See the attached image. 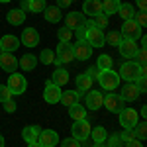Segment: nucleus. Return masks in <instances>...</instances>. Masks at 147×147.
Instances as JSON below:
<instances>
[{"mask_svg":"<svg viewBox=\"0 0 147 147\" xmlns=\"http://www.w3.org/2000/svg\"><path fill=\"white\" fill-rule=\"evenodd\" d=\"M61 94H63L61 86H57L55 82L47 80L45 82V90H43V98H45V102H49V104H57V102L61 100Z\"/></svg>","mask_w":147,"mask_h":147,"instance_id":"1a4fd4ad","label":"nucleus"},{"mask_svg":"<svg viewBox=\"0 0 147 147\" xmlns=\"http://www.w3.org/2000/svg\"><path fill=\"white\" fill-rule=\"evenodd\" d=\"M8 90L12 92V96H18V94H24L26 88H28V80L24 75H18V73H12L8 75Z\"/></svg>","mask_w":147,"mask_h":147,"instance_id":"7ed1b4c3","label":"nucleus"},{"mask_svg":"<svg viewBox=\"0 0 147 147\" xmlns=\"http://www.w3.org/2000/svg\"><path fill=\"white\" fill-rule=\"evenodd\" d=\"M90 137H92L94 143H104L106 137H108V131H106L102 125H98V127H92L90 129Z\"/></svg>","mask_w":147,"mask_h":147,"instance_id":"c756f323","label":"nucleus"},{"mask_svg":"<svg viewBox=\"0 0 147 147\" xmlns=\"http://www.w3.org/2000/svg\"><path fill=\"white\" fill-rule=\"evenodd\" d=\"M125 147H143V143L139 141V139H131V141H127Z\"/></svg>","mask_w":147,"mask_h":147,"instance_id":"09e8293b","label":"nucleus"},{"mask_svg":"<svg viewBox=\"0 0 147 147\" xmlns=\"http://www.w3.org/2000/svg\"><path fill=\"white\" fill-rule=\"evenodd\" d=\"M0 2H2V4H6V2H10V0H0Z\"/></svg>","mask_w":147,"mask_h":147,"instance_id":"13d9d810","label":"nucleus"},{"mask_svg":"<svg viewBox=\"0 0 147 147\" xmlns=\"http://www.w3.org/2000/svg\"><path fill=\"white\" fill-rule=\"evenodd\" d=\"M57 35H59V41H63V43H69V41L73 39V35H75V32H73V30H69L67 26H65V28H59V32H57Z\"/></svg>","mask_w":147,"mask_h":147,"instance_id":"473e14b6","label":"nucleus"},{"mask_svg":"<svg viewBox=\"0 0 147 147\" xmlns=\"http://www.w3.org/2000/svg\"><path fill=\"white\" fill-rule=\"evenodd\" d=\"M118 75H120V79L127 80V82H136L139 77H145L147 75V69L137 65L136 61H127V63H124L120 67V73Z\"/></svg>","mask_w":147,"mask_h":147,"instance_id":"f257e3e1","label":"nucleus"},{"mask_svg":"<svg viewBox=\"0 0 147 147\" xmlns=\"http://www.w3.org/2000/svg\"><path fill=\"white\" fill-rule=\"evenodd\" d=\"M6 20H8V24H12V26H22V24L26 22V12H22L20 8L10 10L6 14Z\"/></svg>","mask_w":147,"mask_h":147,"instance_id":"b1692460","label":"nucleus"},{"mask_svg":"<svg viewBox=\"0 0 147 147\" xmlns=\"http://www.w3.org/2000/svg\"><path fill=\"white\" fill-rule=\"evenodd\" d=\"M0 53H2V51H0Z\"/></svg>","mask_w":147,"mask_h":147,"instance_id":"bf43d9fd","label":"nucleus"},{"mask_svg":"<svg viewBox=\"0 0 147 147\" xmlns=\"http://www.w3.org/2000/svg\"><path fill=\"white\" fill-rule=\"evenodd\" d=\"M120 139H122V143H127V141L137 139V137H136V131H134V129H125L124 134H120Z\"/></svg>","mask_w":147,"mask_h":147,"instance_id":"ea45409f","label":"nucleus"},{"mask_svg":"<svg viewBox=\"0 0 147 147\" xmlns=\"http://www.w3.org/2000/svg\"><path fill=\"white\" fill-rule=\"evenodd\" d=\"M118 14H120V18L122 20H134V16H136V8H134V4H120V8H118Z\"/></svg>","mask_w":147,"mask_h":147,"instance_id":"c85d7f7f","label":"nucleus"},{"mask_svg":"<svg viewBox=\"0 0 147 147\" xmlns=\"http://www.w3.org/2000/svg\"><path fill=\"white\" fill-rule=\"evenodd\" d=\"M51 82H55L57 86H65V84L69 82V73L63 67H57L55 73L51 75Z\"/></svg>","mask_w":147,"mask_h":147,"instance_id":"a878e982","label":"nucleus"},{"mask_svg":"<svg viewBox=\"0 0 147 147\" xmlns=\"http://www.w3.org/2000/svg\"><path fill=\"white\" fill-rule=\"evenodd\" d=\"M28 8H30V0H22V4H20V10H22V12H28Z\"/></svg>","mask_w":147,"mask_h":147,"instance_id":"603ef678","label":"nucleus"},{"mask_svg":"<svg viewBox=\"0 0 147 147\" xmlns=\"http://www.w3.org/2000/svg\"><path fill=\"white\" fill-rule=\"evenodd\" d=\"M20 45H22V43H20V39H18L16 35L6 34V35L0 37V51H4V53H14Z\"/></svg>","mask_w":147,"mask_h":147,"instance_id":"4468645a","label":"nucleus"},{"mask_svg":"<svg viewBox=\"0 0 147 147\" xmlns=\"http://www.w3.org/2000/svg\"><path fill=\"white\" fill-rule=\"evenodd\" d=\"M94 147H108L106 143H94Z\"/></svg>","mask_w":147,"mask_h":147,"instance_id":"4d7b16f0","label":"nucleus"},{"mask_svg":"<svg viewBox=\"0 0 147 147\" xmlns=\"http://www.w3.org/2000/svg\"><path fill=\"white\" fill-rule=\"evenodd\" d=\"M98 73H100V69H98V67H90L88 71H86V75H88V77H90L92 80H96V79H98Z\"/></svg>","mask_w":147,"mask_h":147,"instance_id":"de8ad7c7","label":"nucleus"},{"mask_svg":"<svg viewBox=\"0 0 147 147\" xmlns=\"http://www.w3.org/2000/svg\"><path fill=\"white\" fill-rule=\"evenodd\" d=\"M84 16H82V12H69L67 18H65V26H67L69 30H73V32H77L80 28H84Z\"/></svg>","mask_w":147,"mask_h":147,"instance_id":"f8f14e48","label":"nucleus"},{"mask_svg":"<svg viewBox=\"0 0 147 147\" xmlns=\"http://www.w3.org/2000/svg\"><path fill=\"white\" fill-rule=\"evenodd\" d=\"M122 41V35L118 34V32H110V34L104 35V43H108V45H114L118 47V43Z\"/></svg>","mask_w":147,"mask_h":147,"instance_id":"c9c22d12","label":"nucleus"},{"mask_svg":"<svg viewBox=\"0 0 147 147\" xmlns=\"http://www.w3.org/2000/svg\"><path fill=\"white\" fill-rule=\"evenodd\" d=\"M12 98V92L8 90V86L6 84H0V102H6Z\"/></svg>","mask_w":147,"mask_h":147,"instance_id":"79ce46f5","label":"nucleus"},{"mask_svg":"<svg viewBox=\"0 0 147 147\" xmlns=\"http://www.w3.org/2000/svg\"><path fill=\"white\" fill-rule=\"evenodd\" d=\"M137 8L141 12H145V8H147V0H137Z\"/></svg>","mask_w":147,"mask_h":147,"instance_id":"3c124183","label":"nucleus"},{"mask_svg":"<svg viewBox=\"0 0 147 147\" xmlns=\"http://www.w3.org/2000/svg\"><path fill=\"white\" fill-rule=\"evenodd\" d=\"M118 8H120V0H104V4H102V14H106V16L118 14Z\"/></svg>","mask_w":147,"mask_h":147,"instance_id":"7c9ffc66","label":"nucleus"},{"mask_svg":"<svg viewBox=\"0 0 147 147\" xmlns=\"http://www.w3.org/2000/svg\"><path fill=\"white\" fill-rule=\"evenodd\" d=\"M108 139V147H122V139H120V134H114V136L106 137Z\"/></svg>","mask_w":147,"mask_h":147,"instance_id":"a19ab883","label":"nucleus"},{"mask_svg":"<svg viewBox=\"0 0 147 147\" xmlns=\"http://www.w3.org/2000/svg\"><path fill=\"white\" fill-rule=\"evenodd\" d=\"M79 98H80V94L77 90H65L63 94H61V100L59 102H63L65 106H73V104H79Z\"/></svg>","mask_w":147,"mask_h":147,"instance_id":"cd10ccee","label":"nucleus"},{"mask_svg":"<svg viewBox=\"0 0 147 147\" xmlns=\"http://www.w3.org/2000/svg\"><path fill=\"white\" fill-rule=\"evenodd\" d=\"M73 53H75V59L86 61V59H90V55H92V47L88 45L84 39H77V43L73 45Z\"/></svg>","mask_w":147,"mask_h":147,"instance_id":"9b49d317","label":"nucleus"},{"mask_svg":"<svg viewBox=\"0 0 147 147\" xmlns=\"http://www.w3.org/2000/svg\"><path fill=\"white\" fill-rule=\"evenodd\" d=\"M145 116H147V106H143L141 108V120H145Z\"/></svg>","mask_w":147,"mask_h":147,"instance_id":"864d4df0","label":"nucleus"},{"mask_svg":"<svg viewBox=\"0 0 147 147\" xmlns=\"http://www.w3.org/2000/svg\"><path fill=\"white\" fill-rule=\"evenodd\" d=\"M118 114H120V124L124 129H134L136 124L139 122V114L134 108H122Z\"/></svg>","mask_w":147,"mask_h":147,"instance_id":"0eeeda50","label":"nucleus"},{"mask_svg":"<svg viewBox=\"0 0 147 147\" xmlns=\"http://www.w3.org/2000/svg\"><path fill=\"white\" fill-rule=\"evenodd\" d=\"M75 59V53H73V45L71 43H59L57 45V55H55V63L57 67H61V65H65V63H71Z\"/></svg>","mask_w":147,"mask_h":147,"instance_id":"423d86ee","label":"nucleus"},{"mask_svg":"<svg viewBox=\"0 0 147 147\" xmlns=\"http://www.w3.org/2000/svg\"><path fill=\"white\" fill-rule=\"evenodd\" d=\"M47 8L45 0H30V8L28 12H34V14H39V12H43Z\"/></svg>","mask_w":147,"mask_h":147,"instance_id":"72a5a7b5","label":"nucleus"},{"mask_svg":"<svg viewBox=\"0 0 147 147\" xmlns=\"http://www.w3.org/2000/svg\"><path fill=\"white\" fill-rule=\"evenodd\" d=\"M118 49H120V55L125 57V59H134L137 53V49H139V43L136 41H131V39H122L120 43H118Z\"/></svg>","mask_w":147,"mask_h":147,"instance_id":"ddd939ff","label":"nucleus"},{"mask_svg":"<svg viewBox=\"0 0 147 147\" xmlns=\"http://www.w3.org/2000/svg\"><path fill=\"white\" fill-rule=\"evenodd\" d=\"M86 28V34H84V41L88 43V45L94 49V47H102L104 45V32L98 30V28H94L90 22L84 26Z\"/></svg>","mask_w":147,"mask_h":147,"instance_id":"20e7f679","label":"nucleus"},{"mask_svg":"<svg viewBox=\"0 0 147 147\" xmlns=\"http://www.w3.org/2000/svg\"><path fill=\"white\" fill-rule=\"evenodd\" d=\"M90 129H92L90 122H86V120H79V122L73 124V137L79 139V141H84V139L90 137Z\"/></svg>","mask_w":147,"mask_h":147,"instance_id":"6e6552de","label":"nucleus"},{"mask_svg":"<svg viewBox=\"0 0 147 147\" xmlns=\"http://www.w3.org/2000/svg\"><path fill=\"white\" fill-rule=\"evenodd\" d=\"M92 82H94V80H92L90 77L86 75V73L79 75V77H77V92H79V94H82V92H88V90L92 88Z\"/></svg>","mask_w":147,"mask_h":147,"instance_id":"4be33fe9","label":"nucleus"},{"mask_svg":"<svg viewBox=\"0 0 147 147\" xmlns=\"http://www.w3.org/2000/svg\"><path fill=\"white\" fill-rule=\"evenodd\" d=\"M39 59H41V63H43V65H51V63L55 61V53H53L51 49H43V51H41V55H39Z\"/></svg>","mask_w":147,"mask_h":147,"instance_id":"4c0bfd02","label":"nucleus"},{"mask_svg":"<svg viewBox=\"0 0 147 147\" xmlns=\"http://www.w3.org/2000/svg\"><path fill=\"white\" fill-rule=\"evenodd\" d=\"M0 147H4V136L0 134Z\"/></svg>","mask_w":147,"mask_h":147,"instance_id":"6e6d98bb","label":"nucleus"},{"mask_svg":"<svg viewBox=\"0 0 147 147\" xmlns=\"http://www.w3.org/2000/svg\"><path fill=\"white\" fill-rule=\"evenodd\" d=\"M20 43H24V45H28V47H35L37 43H39V34H37V30H34V28H26V30L22 32Z\"/></svg>","mask_w":147,"mask_h":147,"instance_id":"a211bd4d","label":"nucleus"},{"mask_svg":"<svg viewBox=\"0 0 147 147\" xmlns=\"http://www.w3.org/2000/svg\"><path fill=\"white\" fill-rule=\"evenodd\" d=\"M134 131H136V137L139 141H143L147 137V127H145V120H141V122H137L136 127H134Z\"/></svg>","mask_w":147,"mask_h":147,"instance_id":"f704fd0d","label":"nucleus"},{"mask_svg":"<svg viewBox=\"0 0 147 147\" xmlns=\"http://www.w3.org/2000/svg\"><path fill=\"white\" fill-rule=\"evenodd\" d=\"M61 147H80V141L75 139V137H67V139H63Z\"/></svg>","mask_w":147,"mask_h":147,"instance_id":"c03bdc74","label":"nucleus"},{"mask_svg":"<svg viewBox=\"0 0 147 147\" xmlns=\"http://www.w3.org/2000/svg\"><path fill=\"white\" fill-rule=\"evenodd\" d=\"M0 67L4 69L6 73H16V69H18V59L12 55V53H0Z\"/></svg>","mask_w":147,"mask_h":147,"instance_id":"f3484780","label":"nucleus"},{"mask_svg":"<svg viewBox=\"0 0 147 147\" xmlns=\"http://www.w3.org/2000/svg\"><path fill=\"white\" fill-rule=\"evenodd\" d=\"M35 65H37V57L32 55V53H26L24 57L18 59V67H22L24 71H34Z\"/></svg>","mask_w":147,"mask_h":147,"instance_id":"5701e85b","label":"nucleus"},{"mask_svg":"<svg viewBox=\"0 0 147 147\" xmlns=\"http://www.w3.org/2000/svg\"><path fill=\"white\" fill-rule=\"evenodd\" d=\"M16 108H18V104H16V102L12 100V98H10V100H6V102H4V110H6L8 114H14V112H16Z\"/></svg>","mask_w":147,"mask_h":147,"instance_id":"a18cd8bd","label":"nucleus"},{"mask_svg":"<svg viewBox=\"0 0 147 147\" xmlns=\"http://www.w3.org/2000/svg\"><path fill=\"white\" fill-rule=\"evenodd\" d=\"M69 116L73 122H79V120H86V108L80 106V104H73L69 106Z\"/></svg>","mask_w":147,"mask_h":147,"instance_id":"393cba45","label":"nucleus"},{"mask_svg":"<svg viewBox=\"0 0 147 147\" xmlns=\"http://www.w3.org/2000/svg\"><path fill=\"white\" fill-rule=\"evenodd\" d=\"M102 14V2L100 0H84V4H82V16H98Z\"/></svg>","mask_w":147,"mask_h":147,"instance_id":"6ab92c4d","label":"nucleus"},{"mask_svg":"<svg viewBox=\"0 0 147 147\" xmlns=\"http://www.w3.org/2000/svg\"><path fill=\"white\" fill-rule=\"evenodd\" d=\"M28 147H41V145H39L37 141H34V143H28Z\"/></svg>","mask_w":147,"mask_h":147,"instance_id":"5fc2aeb1","label":"nucleus"},{"mask_svg":"<svg viewBox=\"0 0 147 147\" xmlns=\"http://www.w3.org/2000/svg\"><path fill=\"white\" fill-rule=\"evenodd\" d=\"M139 94H141V92H139L136 82H127L124 88H122V92H120V98L124 102H134V100L139 98Z\"/></svg>","mask_w":147,"mask_h":147,"instance_id":"dca6fc26","label":"nucleus"},{"mask_svg":"<svg viewBox=\"0 0 147 147\" xmlns=\"http://www.w3.org/2000/svg\"><path fill=\"white\" fill-rule=\"evenodd\" d=\"M37 143L41 147H55L59 143V136H57V131L53 129H43L39 137H37Z\"/></svg>","mask_w":147,"mask_h":147,"instance_id":"2eb2a0df","label":"nucleus"},{"mask_svg":"<svg viewBox=\"0 0 147 147\" xmlns=\"http://www.w3.org/2000/svg\"><path fill=\"white\" fill-rule=\"evenodd\" d=\"M102 106H106V110L108 112H114L118 114L122 108H124V100L118 96V94H114V92H108L106 96H104V102H102Z\"/></svg>","mask_w":147,"mask_h":147,"instance_id":"9d476101","label":"nucleus"},{"mask_svg":"<svg viewBox=\"0 0 147 147\" xmlns=\"http://www.w3.org/2000/svg\"><path fill=\"white\" fill-rule=\"evenodd\" d=\"M134 59H136V63H137V65L145 67V63H147V51H145V47H139Z\"/></svg>","mask_w":147,"mask_h":147,"instance_id":"58836bf2","label":"nucleus"},{"mask_svg":"<svg viewBox=\"0 0 147 147\" xmlns=\"http://www.w3.org/2000/svg\"><path fill=\"white\" fill-rule=\"evenodd\" d=\"M134 20H136V24L141 28V30L147 26V16H145V12H139L137 16H134Z\"/></svg>","mask_w":147,"mask_h":147,"instance_id":"37998d69","label":"nucleus"},{"mask_svg":"<svg viewBox=\"0 0 147 147\" xmlns=\"http://www.w3.org/2000/svg\"><path fill=\"white\" fill-rule=\"evenodd\" d=\"M112 65H114V59L110 55H106V53H102L98 57V61H96V67L100 71H108V69H112Z\"/></svg>","mask_w":147,"mask_h":147,"instance_id":"2f4dec72","label":"nucleus"},{"mask_svg":"<svg viewBox=\"0 0 147 147\" xmlns=\"http://www.w3.org/2000/svg\"><path fill=\"white\" fill-rule=\"evenodd\" d=\"M136 84H137V88H139V92H145L147 90V80H145V77H139V79L136 80Z\"/></svg>","mask_w":147,"mask_h":147,"instance_id":"49530a36","label":"nucleus"},{"mask_svg":"<svg viewBox=\"0 0 147 147\" xmlns=\"http://www.w3.org/2000/svg\"><path fill=\"white\" fill-rule=\"evenodd\" d=\"M43 16H45V20L47 22H51V24H57L59 20H61V8L59 6H47L45 10H43Z\"/></svg>","mask_w":147,"mask_h":147,"instance_id":"bb28decb","label":"nucleus"},{"mask_svg":"<svg viewBox=\"0 0 147 147\" xmlns=\"http://www.w3.org/2000/svg\"><path fill=\"white\" fill-rule=\"evenodd\" d=\"M98 84H100L104 90L112 92L116 90L118 86H120V75L116 73V71H112V69H108V71H100L98 73Z\"/></svg>","mask_w":147,"mask_h":147,"instance_id":"f03ea898","label":"nucleus"},{"mask_svg":"<svg viewBox=\"0 0 147 147\" xmlns=\"http://www.w3.org/2000/svg\"><path fill=\"white\" fill-rule=\"evenodd\" d=\"M122 39H131V41H137L141 35H143V30L136 24V20H125L124 26H122Z\"/></svg>","mask_w":147,"mask_h":147,"instance_id":"39448f33","label":"nucleus"},{"mask_svg":"<svg viewBox=\"0 0 147 147\" xmlns=\"http://www.w3.org/2000/svg\"><path fill=\"white\" fill-rule=\"evenodd\" d=\"M59 2V8H69L73 4V0H57Z\"/></svg>","mask_w":147,"mask_h":147,"instance_id":"8fccbe9b","label":"nucleus"},{"mask_svg":"<svg viewBox=\"0 0 147 147\" xmlns=\"http://www.w3.org/2000/svg\"><path fill=\"white\" fill-rule=\"evenodd\" d=\"M90 24L94 26V28H98V30L108 28V16H106V14H98V16H94V18H92Z\"/></svg>","mask_w":147,"mask_h":147,"instance_id":"e433bc0d","label":"nucleus"},{"mask_svg":"<svg viewBox=\"0 0 147 147\" xmlns=\"http://www.w3.org/2000/svg\"><path fill=\"white\" fill-rule=\"evenodd\" d=\"M39 134H41V129H39L37 125H28V127L22 129V137H24L26 143H34V141H37Z\"/></svg>","mask_w":147,"mask_h":147,"instance_id":"412c9836","label":"nucleus"},{"mask_svg":"<svg viewBox=\"0 0 147 147\" xmlns=\"http://www.w3.org/2000/svg\"><path fill=\"white\" fill-rule=\"evenodd\" d=\"M102 102H104V96H102L100 90H88L86 92V106H88V110H98L102 106Z\"/></svg>","mask_w":147,"mask_h":147,"instance_id":"aec40b11","label":"nucleus"}]
</instances>
